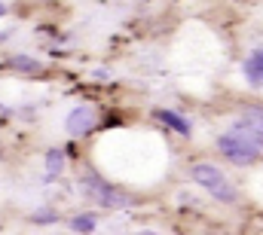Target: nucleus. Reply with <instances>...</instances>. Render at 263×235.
Segmentation results:
<instances>
[{
  "instance_id": "obj_5",
  "label": "nucleus",
  "mask_w": 263,
  "mask_h": 235,
  "mask_svg": "<svg viewBox=\"0 0 263 235\" xmlns=\"http://www.w3.org/2000/svg\"><path fill=\"white\" fill-rule=\"evenodd\" d=\"M242 70H245V80L251 86H263V49H257L254 55H248Z\"/></svg>"
},
{
  "instance_id": "obj_9",
  "label": "nucleus",
  "mask_w": 263,
  "mask_h": 235,
  "mask_svg": "<svg viewBox=\"0 0 263 235\" xmlns=\"http://www.w3.org/2000/svg\"><path fill=\"white\" fill-rule=\"evenodd\" d=\"M9 67H12V70H25V73H37L43 64L37 58H28V55H12V58H9Z\"/></svg>"
},
{
  "instance_id": "obj_13",
  "label": "nucleus",
  "mask_w": 263,
  "mask_h": 235,
  "mask_svg": "<svg viewBox=\"0 0 263 235\" xmlns=\"http://www.w3.org/2000/svg\"><path fill=\"white\" fill-rule=\"evenodd\" d=\"M6 113H9V110H6V107H3V104H0V116H6Z\"/></svg>"
},
{
  "instance_id": "obj_8",
  "label": "nucleus",
  "mask_w": 263,
  "mask_h": 235,
  "mask_svg": "<svg viewBox=\"0 0 263 235\" xmlns=\"http://www.w3.org/2000/svg\"><path fill=\"white\" fill-rule=\"evenodd\" d=\"M70 229L73 232H95L98 229V220H95V214H77L70 220Z\"/></svg>"
},
{
  "instance_id": "obj_4",
  "label": "nucleus",
  "mask_w": 263,
  "mask_h": 235,
  "mask_svg": "<svg viewBox=\"0 0 263 235\" xmlns=\"http://www.w3.org/2000/svg\"><path fill=\"white\" fill-rule=\"evenodd\" d=\"M98 125V116H95V107H89V104H80V107H73L70 113H67V134L70 138H83V134H89L92 128Z\"/></svg>"
},
{
  "instance_id": "obj_2",
  "label": "nucleus",
  "mask_w": 263,
  "mask_h": 235,
  "mask_svg": "<svg viewBox=\"0 0 263 235\" xmlns=\"http://www.w3.org/2000/svg\"><path fill=\"white\" fill-rule=\"evenodd\" d=\"M80 189L89 199H95L101 208H110V211H120V208H129L132 205V195H126L123 189H117L114 183H107L104 177H98V174L80 177Z\"/></svg>"
},
{
  "instance_id": "obj_7",
  "label": "nucleus",
  "mask_w": 263,
  "mask_h": 235,
  "mask_svg": "<svg viewBox=\"0 0 263 235\" xmlns=\"http://www.w3.org/2000/svg\"><path fill=\"white\" fill-rule=\"evenodd\" d=\"M62 171H65V150L62 147H52L46 153V180H55Z\"/></svg>"
},
{
  "instance_id": "obj_10",
  "label": "nucleus",
  "mask_w": 263,
  "mask_h": 235,
  "mask_svg": "<svg viewBox=\"0 0 263 235\" xmlns=\"http://www.w3.org/2000/svg\"><path fill=\"white\" fill-rule=\"evenodd\" d=\"M242 119H245V122H248L257 134H263V107H245Z\"/></svg>"
},
{
  "instance_id": "obj_12",
  "label": "nucleus",
  "mask_w": 263,
  "mask_h": 235,
  "mask_svg": "<svg viewBox=\"0 0 263 235\" xmlns=\"http://www.w3.org/2000/svg\"><path fill=\"white\" fill-rule=\"evenodd\" d=\"M3 15H6V3L0 0V18H3Z\"/></svg>"
},
{
  "instance_id": "obj_6",
  "label": "nucleus",
  "mask_w": 263,
  "mask_h": 235,
  "mask_svg": "<svg viewBox=\"0 0 263 235\" xmlns=\"http://www.w3.org/2000/svg\"><path fill=\"white\" fill-rule=\"evenodd\" d=\"M156 119H159V122H165L172 131H178V134L190 138V122L181 116V113H175V110H156Z\"/></svg>"
},
{
  "instance_id": "obj_11",
  "label": "nucleus",
  "mask_w": 263,
  "mask_h": 235,
  "mask_svg": "<svg viewBox=\"0 0 263 235\" xmlns=\"http://www.w3.org/2000/svg\"><path fill=\"white\" fill-rule=\"evenodd\" d=\"M31 220H34V223H52V220H59V217H55V211H34Z\"/></svg>"
},
{
  "instance_id": "obj_1",
  "label": "nucleus",
  "mask_w": 263,
  "mask_h": 235,
  "mask_svg": "<svg viewBox=\"0 0 263 235\" xmlns=\"http://www.w3.org/2000/svg\"><path fill=\"white\" fill-rule=\"evenodd\" d=\"M217 150L236 165H251L263 156V134H257L245 119H239L230 131L217 138Z\"/></svg>"
},
{
  "instance_id": "obj_3",
  "label": "nucleus",
  "mask_w": 263,
  "mask_h": 235,
  "mask_svg": "<svg viewBox=\"0 0 263 235\" xmlns=\"http://www.w3.org/2000/svg\"><path fill=\"white\" fill-rule=\"evenodd\" d=\"M190 177L196 180L202 189H208L217 202H236L239 195H236V186L227 180V174L220 171V168H214V165H205V162H199L190 168Z\"/></svg>"
}]
</instances>
